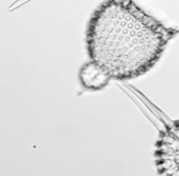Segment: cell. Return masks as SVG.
Returning a JSON list of instances; mask_svg holds the SVG:
<instances>
[{"label": "cell", "instance_id": "7a4b0ae2", "mask_svg": "<svg viewBox=\"0 0 179 176\" xmlns=\"http://www.w3.org/2000/svg\"><path fill=\"white\" fill-rule=\"evenodd\" d=\"M155 164L158 175L179 176V120L166 125L160 132L155 149Z\"/></svg>", "mask_w": 179, "mask_h": 176}, {"label": "cell", "instance_id": "3957f363", "mask_svg": "<svg viewBox=\"0 0 179 176\" xmlns=\"http://www.w3.org/2000/svg\"><path fill=\"white\" fill-rule=\"evenodd\" d=\"M80 83L85 89L89 90H100L107 85L110 80V77L106 74V72L98 66L95 62H89L84 64L79 73Z\"/></svg>", "mask_w": 179, "mask_h": 176}, {"label": "cell", "instance_id": "6da1fadb", "mask_svg": "<svg viewBox=\"0 0 179 176\" xmlns=\"http://www.w3.org/2000/svg\"><path fill=\"white\" fill-rule=\"evenodd\" d=\"M178 33L133 0H105L89 21L86 49L110 79L128 80L147 73Z\"/></svg>", "mask_w": 179, "mask_h": 176}]
</instances>
